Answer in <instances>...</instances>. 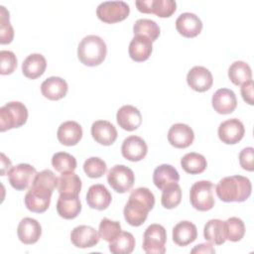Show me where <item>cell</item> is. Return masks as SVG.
<instances>
[{
	"label": "cell",
	"mask_w": 254,
	"mask_h": 254,
	"mask_svg": "<svg viewBox=\"0 0 254 254\" xmlns=\"http://www.w3.org/2000/svg\"><path fill=\"white\" fill-rule=\"evenodd\" d=\"M118 125L126 131L136 130L142 123V115L133 105H123L116 113Z\"/></svg>",
	"instance_id": "22"
},
{
	"label": "cell",
	"mask_w": 254,
	"mask_h": 254,
	"mask_svg": "<svg viewBox=\"0 0 254 254\" xmlns=\"http://www.w3.org/2000/svg\"><path fill=\"white\" fill-rule=\"evenodd\" d=\"M57 211L64 219H73L81 211V202L78 195L60 194L57 202Z\"/></svg>",
	"instance_id": "27"
},
{
	"label": "cell",
	"mask_w": 254,
	"mask_h": 254,
	"mask_svg": "<svg viewBox=\"0 0 254 254\" xmlns=\"http://www.w3.org/2000/svg\"><path fill=\"white\" fill-rule=\"evenodd\" d=\"M68 90L66 81L60 76H51L41 84L42 94L50 100H60L64 98Z\"/></svg>",
	"instance_id": "23"
},
{
	"label": "cell",
	"mask_w": 254,
	"mask_h": 254,
	"mask_svg": "<svg viewBox=\"0 0 254 254\" xmlns=\"http://www.w3.org/2000/svg\"><path fill=\"white\" fill-rule=\"evenodd\" d=\"M109 186L119 193L129 191L135 182L133 171L124 165H115L107 173Z\"/></svg>",
	"instance_id": "9"
},
{
	"label": "cell",
	"mask_w": 254,
	"mask_h": 254,
	"mask_svg": "<svg viewBox=\"0 0 254 254\" xmlns=\"http://www.w3.org/2000/svg\"><path fill=\"white\" fill-rule=\"evenodd\" d=\"M167 232L163 225H149L143 235V250L148 254H164L166 252Z\"/></svg>",
	"instance_id": "7"
},
{
	"label": "cell",
	"mask_w": 254,
	"mask_h": 254,
	"mask_svg": "<svg viewBox=\"0 0 254 254\" xmlns=\"http://www.w3.org/2000/svg\"><path fill=\"white\" fill-rule=\"evenodd\" d=\"M253 158H254V149L252 147L244 148L239 153V163L242 169L252 172L254 170Z\"/></svg>",
	"instance_id": "43"
},
{
	"label": "cell",
	"mask_w": 254,
	"mask_h": 254,
	"mask_svg": "<svg viewBox=\"0 0 254 254\" xmlns=\"http://www.w3.org/2000/svg\"><path fill=\"white\" fill-rule=\"evenodd\" d=\"M182 200V190L178 183H174L162 190L161 203L167 209L177 207Z\"/></svg>",
	"instance_id": "36"
},
{
	"label": "cell",
	"mask_w": 254,
	"mask_h": 254,
	"mask_svg": "<svg viewBox=\"0 0 254 254\" xmlns=\"http://www.w3.org/2000/svg\"><path fill=\"white\" fill-rule=\"evenodd\" d=\"M187 82L189 86L194 91L204 92L211 87L213 83V77L211 72L206 67L195 65L188 72Z\"/></svg>",
	"instance_id": "14"
},
{
	"label": "cell",
	"mask_w": 254,
	"mask_h": 254,
	"mask_svg": "<svg viewBox=\"0 0 254 254\" xmlns=\"http://www.w3.org/2000/svg\"><path fill=\"white\" fill-rule=\"evenodd\" d=\"M152 50L153 45L152 41L149 38L141 35H136L129 44L128 52L130 58L134 62L141 63L150 58Z\"/></svg>",
	"instance_id": "25"
},
{
	"label": "cell",
	"mask_w": 254,
	"mask_h": 254,
	"mask_svg": "<svg viewBox=\"0 0 254 254\" xmlns=\"http://www.w3.org/2000/svg\"><path fill=\"white\" fill-rule=\"evenodd\" d=\"M107 54V47L102 38L96 35L84 37L77 47V57L81 64L87 66L100 64Z\"/></svg>",
	"instance_id": "4"
},
{
	"label": "cell",
	"mask_w": 254,
	"mask_h": 254,
	"mask_svg": "<svg viewBox=\"0 0 254 254\" xmlns=\"http://www.w3.org/2000/svg\"><path fill=\"white\" fill-rule=\"evenodd\" d=\"M57 189L63 195H78L81 190V181L73 172L62 173L58 178Z\"/></svg>",
	"instance_id": "30"
},
{
	"label": "cell",
	"mask_w": 254,
	"mask_h": 254,
	"mask_svg": "<svg viewBox=\"0 0 254 254\" xmlns=\"http://www.w3.org/2000/svg\"><path fill=\"white\" fill-rule=\"evenodd\" d=\"M7 175L9 183L13 189L16 190H25L31 187L37 175V171L29 164H19L12 167Z\"/></svg>",
	"instance_id": "10"
},
{
	"label": "cell",
	"mask_w": 254,
	"mask_h": 254,
	"mask_svg": "<svg viewBox=\"0 0 254 254\" xmlns=\"http://www.w3.org/2000/svg\"><path fill=\"white\" fill-rule=\"evenodd\" d=\"M194 140L193 130L187 124L176 123L172 125L168 132L169 143L178 149L188 148Z\"/></svg>",
	"instance_id": "15"
},
{
	"label": "cell",
	"mask_w": 254,
	"mask_h": 254,
	"mask_svg": "<svg viewBox=\"0 0 254 254\" xmlns=\"http://www.w3.org/2000/svg\"><path fill=\"white\" fill-rule=\"evenodd\" d=\"M112 195L109 190L101 184L92 185L86 193V202L90 208L103 210L111 203Z\"/></svg>",
	"instance_id": "21"
},
{
	"label": "cell",
	"mask_w": 254,
	"mask_h": 254,
	"mask_svg": "<svg viewBox=\"0 0 254 254\" xmlns=\"http://www.w3.org/2000/svg\"><path fill=\"white\" fill-rule=\"evenodd\" d=\"M46 67L47 61L43 55L31 54L22 64V72L27 78L36 79L45 72Z\"/></svg>",
	"instance_id": "28"
},
{
	"label": "cell",
	"mask_w": 254,
	"mask_h": 254,
	"mask_svg": "<svg viewBox=\"0 0 254 254\" xmlns=\"http://www.w3.org/2000/svg\"><path fill=\"white\" fill-rule=\"evenodd\" d=\"M218 198L224 202H242L251 194L252 185L248 178L243 176H230L221 179L215 187Z\"/></svg>",
	"instance_id": "3"
},
{
	"label": "cell",
	"mask_w": 254,
	"mask_h": 254,
	"mask_svg": "<svg viewBox=\"0 0 254 254\" xmlns=\"http://www.w3.org/2000/svg\"><path fill=\"white\" fill-rule=\"evenodd\" d=\"M217 133L222 143L233 145L242 140L244 137L245 128L239 119L231 118L220 123Z\"/></svg>",
	"instance_id": "12"
},
{
	"label": "cell",
	"mask_w": 254,
	"mask_h": 254,
	"mask_svg": "<svg viewBox=\"0 0 254 254\" xmlns=\"http://www.w3.org/2000/svg\"><path fill=\"white\" fill-rule=\"evenodd\" d=\"M213 109L219 114H230L237 106V98L235 93L228 88L217 89L211 98Z\"/></svg>",
	"instance_id": "17"
},
{
	"label": "cell",
	"mask_w": 254,
	"mask_h": 254,
	"mask_svg": "<svg viewBox=\"0 0 254 254\" xmlns=\"http://www.w3.org/2000/svg\"><path fill=\"white\" fill-rule=\"evenodd\" d=\"M180 181L179 172L175 167L169 164H163L157 167L153 173V182L159 190H164L171 184Z\"/></svg>",
	"instance_id": "29"
},
{
	"label": "cell",
	"mask_w": 254,
	"mask_h": 254,
	"mask_svg": "<svg viewBox=\"0 0 254 254\" xmlns=\"http://www.w3.org/2000/svg\"><path fill=\"white\" fill-rule=\"evenodd\" d=\"M225 222L226 240L237 242L240 241L245 234V225L242 219L238 217H229Z\"/></svg>",
	"instance_id": "39"
},
{
	"label": "cell",
	"mask_w": 254,
	"mask_h": 254,
	"mask_svg": "<svg viewBox=\"0 0 254 254\" xmlns=\"http://www.w3.org/2000/svg\"><path fill=\"white\" fill-rule=\"evenodd\" d=\"M181 166L183 170L190 175H197L204 172L207 166L206 159L201 154L190 152L186 154L181 159Z\"/></svg>",
	"instance_id": "32"
},
{
	"label": "cell",
	"mask_w": 254,
	"mask_h": 254,
	"mask_svg": "<svg viewBox=\"0 0 254 254\" xmlns=\"http://www.w3.org/2000/svg\"><path fill=\"white\" fill-rule=\"evenodd\" d=\"M148 152L146 142L139 136L131 135L124 139L121 146L122 156L131 162H138L143 160Z\"/></svg>",
	"instance_id": "13"
},
{
	"label": "cell",
	"mask_w": 254,
	"mask_h": 254,
	"mask_svg": "<svg viewBox=\"0 0 254 254\" xmlns=\"http://www.w3.org/2000/svg\"><path fill=\"white\" fill-rule=\"evenodd\" d=\"M135 5L141 13L155 14L160 18L171 17L177 9L174 0H138Z\"/></svg>",
	"instance_id": "11"
},
{
	"label": "cell",
	"mask_w": 254,
	"mask_h": 254,
	"mask_svg": "<svg viewBox=\"0 0 254 254\" xmlns=\"http://www.w3.org/2000/svg\"><path fill=\"white\" fill-rule=\"evenodd\" d=\"M17 234L22 243L27 245L34 244L42 235V226L38 220L31 217H25L19 222Z\"/></svg>",
	"instance_id": "19"
},
{
	"label": "cell",
	"mask_w": 254,
	"mask_h": 254,
	"mask_svg": "<svg viewBox=\"0 0 254 254\" xmlns=\"http://www.w3.org/2000/svg\"><path fill=\"white\" fill-rule=\"evenodd\" d=\"M130 13L129 5L124 1H105L96 9L97 18L107 24L125 20Z\"/></svg>",
	"instance_id": "8"
},
{
	"label": "cell",
	"mask_w": 254,
	"mask_h": 254,
	"mask_svg": "<svg viewBox=\"0 0 254 254\" xmlns=\"http://www.w3.org/2000/svg\"><path fill=\"white\" fill-rule=\"evenodd\" d=\"M52 165L61 174L73 172L76 169V160L66 152H58L52 157Z\"/></svg>",
	"instance_id": "37"
},
{
	"label": "cell",
	"mask_w": 254,
	"mask_h": 254,
	"mask_svg": "<svg viewBox=\"0 0 254 254\" xmlns=\"http://www.w3.org/2000/svg\"><path fill=\"white\" fill-rule=\"evenodd\" d=\"M134 35H141L149 38L152 42L156 41L160 36L159 25L150 19H139L133 26Z\"/></svg>",
	"instance_id": "35"
},
{
	"label": "cell",
	"mask_w": 254,
	"mask_h": 254,
	"mask_svg": "<svg viewBox=\"0 0 254 254\" xmlns=\"http://www.w3.org/2000/svg\"><path fill=\"white\" fill-rule=\"evenodd\" d=\"M253 80H248L246 82H244L243 84H241V88H240V92L242 95L243 100L248 103L249 105H253L254 101H253Z\"/></svg>",
	"instance_id": "44"
},
{
	"label": "cell",
	"mask_w": 254,
	"mask_h": 254,
	"mask_svg": "<svg viewBox=\"0 0 254 254\" xmlns=\"http://www.w3.org/2000/svg\"><path fill=\"white\" fill-rule=\"evenodd\" d=\"M196 237V226L189 220L180 221L173 228V241L178 246H187L192 243Z\"/></svg>",
	"instance_id": "26"
},
{
	"label": "cell",
	"mask_w": 254,
	"mask_h": 254,
	"mask_svg": "<svg viewBox=\"0 0 254 254\" xmlns=\"http://www.w3.org/2000/svg\"><path fill=\"white\" fill-rule=\"evenodd\" d=\"M214 252H215V249L209 243L198 244L191 250V253H214Z\"/></svg>",
	"instance_id": "45"
},
{
	"label": "cell",
	"mask_w": 254,
	"mask_h": 254,
	"mask_svg": "<svg viewBox=\"0 0 254 254\" xmlns=\"http://www.w3.org/2000/svg\"><path fill=\"white\" fill-rule=\"evenodd\" d=\"M213 190L214 186L209 181L194 183L190 190V201L192 207L199 211L210 210L215 203Z\"/></svg>",
	"instance_id": "6"
},
{
	"label": "cell",
	"mask_w": 254,
	"mask_h": 254,
	"mask_svg": "<svg viewBox=\"0 0 254 254\" xmlns=\"http://www.w3.org/2000/svg\"><path fill=\"white\" fill-rule=\"evenodd\" d=\"M28 119V109L20 101H11L0 108V131L23 126Z\"/></svg>",
	"instance_id": "5"
},
{
	"label": "cell",
	"mask_w": 254,
	"mask_h": 254,
	"mask_svg": "<svg viewBox=\"0 0 254 254\" xmlns=\"http://www.w3.org/2000/svg\"><path fill=\"white\" fill-rule=\"evenodd\" d=\"M203 237L215 245L223 244L226 241L225 222L221 219L208 220L203 228Z\"/></svg>",
	"instance_id": "31"
},
{
	"label": "cell",
	"mask_w": 254,
	"mask_h": 254,
	"mask_svg": "<svg viewBox=\"0 0 254 254\" xmlns=\"http://www.w3.org/2000/svg\"><path fill=\"white\" fill-rule=\"evenodd\" d=\"M14 38V30L10 24L9 12L4 6H0V43L10 44Z\"/></svg>",
	"instance_id": "41"
},
{
	"label": "cell",
	"mask_w": 254,
	"mask_h": 254,
	"mask_svg": "<svg viewBox=\"0 0 254 254\" xmlns=\"http://www.w3.org/2000/svg\"><path fill=\"white\" fill-rule=\"evenodd\" d=\"M177 31L186 38H194L202 30V22L193 13H182L176 20Z\"/></svg>",
	"instance_id": "18"
},
{
	"label": "cell",
	"mask_w": 254,
	"mask_h": 254,
	"mask_svg": "<svg viewBox=\"0 0 254 254\" xmlns=\"http://www.w3.org/2000/svg\"><path fill=\"white\" fill-rule=\"evenodd\" d=\"M99 233L89 225H79L70 232V241L77 248H90L99 242Z\"/></svg>",
	"instance_id": "16"
},
{
	"label": "cell",
	"mask_w": 254,
	"mask_h": 254,
	"mask_svg": "<svg viewBox=\"0 0 254 254\" xmlns=\"http://www.w3.org/2000/svg\"><path fill=\"white\" fill-rule=\"evenodd\" d=\"M57 186L58 178L53 171L48 169L37 173L24 198L26 207L32 212H45L50 206L51 197Z\"/></svg>",
	"instance_id": "1"
},
{
	"label": "cell",
	"mask_w": 254,
	"mask_h": 254,
	"mask_svg": "<svg viewBox=\"0 0 254 254\" xmlns=\"http://www.w3.org/2000/svg\"><path fill=\"white\" fill-rule=\"evenodd\" d=\"M228 77L233 84L241 85L244 82L251 80V67L245 62L236 61L232 63L228 68Z\"/></svg>",
	"instance_id": "33"
},
{
	"label": "cell",
	"mask_w": 254,
	"mask_h": 254,
	"mask_svg": "<svg viewBox=\"0 0 254 254\" xmlns=\"http://www.w3.org/2000/svg\"><path fill=\"white\" fill-rule=\"evenodd\" d=\"M11 167H12L11 161L3 153H1V176H4L6 173V170L11 169Z\"/></svg>",
	"instance_id": "46"
},
{
	"label": "cell",
	"mask_w": 254,
	"mask_h": 254,
	"mask_svg": "<svg viewBox=\"0 0 254 254\" xmlns=\"http://www.w3.org/2000/svg\"><path fill=\"white\" fill-rule=\"evenodd\" d=\"M135 248V238L128 231H121L120 234L109 243V251L113 254H130Z\"/></svg>",
	"instance_id": "34"
},
{
	"label": "cell",
	"mask_w": 254,
	"mask_h": 254,
	"mask_svg": "<svg viewBox=\"0 0 254 254\" xmlns=\"http://www.w3.org/2000/svg\"><path fill=\"white\" fill-rule=\"evenodd\" d=\"M121 224L118 221L104 217L99 223L98 233L100 238L107 242H112L121 232Z\"/></svg>",
	"instance_id": "38"
},
{
	"label": "cell",
	"mask_w": 254,
	"mask_h": 254,
	"mask_svg": "<svg viewBox=\"0 0 254 254\" xmlns=\"http://www.w3.org/2000/svg\"><path fill=\"white\" fill-rule=\"evenodd\" d=\"M1 65H0V73L2 75L11 74L17 67V58L15 54L11 51H1L0 52Z\"/></svg>",
	"instance_id": "42"
},
{
	"label": "cell",
	"mask_w": 254,
	"mask_h": 254,
	"mask_svg": "<svg viewBox=\"0 0 254 254\" xmlns=\"http://www.w3.org/2000/svg\"><path fill=\"white\" fill-rule=\"evenodd\" d=\"M82 137V128L75 121H65L62 123L57 132L59 142L64 146L76 145Z\"/></svg>",
	"instance_id": "24"
},
{
	"label": "cell",
	"mask_w": 254,
	"mask_h": 254,
	"mask_svg": "<svg viewBox=\"0 0 254 254\" xmlns=\"http://www.w3.org/2000/svg\"><path fill=\"white\" fill-rule=\"evenodd\" d=\"M92 138L103 146L112 145L117 139V130L115 126L106 120H97L91 125Z\"/></svg>",
	"instance_id": "20"
},
{
	"label": "cell",
	"mask_w": 254,
	"mask_h": 254,
	"mask_svg": "<svg viewBox=\"0 0 254 254\" xmlns=\"http://www.w3.org/2000/svg\"><path fill=\"white\" fill-rule=\"evenodd\" d=\"M107 170L106 163L98 157H90L83 163V171L87 177L91 179H98L102 177Z\"/></svg>",
	"instance_id": "40"
},
{
	"label": "cell",
	"mask_w": 254,
	"mask_h": 254,
	"mask_svg": "<svg viewBox=\"0 0 254 254\" xmlns=\"http://www.w3.org/2000/svg\"><path fill=\"white\" fill-rule=\"evenodd\" d=\"M154 205V193L147 188H137L131 191L124 206V218L131 226H140L146 221L148 213Z\"/></svg>",
	"instance_id": "2"
}]
</instances>
